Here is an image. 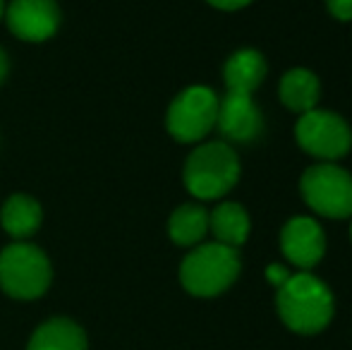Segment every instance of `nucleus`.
Returning a JSON list of instances; mask_svg holds the SVG:
<instances>
[{
    "instance_id": "obj_15",
    "label": "nucleus",
    "mask_w": 352,
    "mask_h": 350,
    "mask_svg": "<svg viewBox=\"0 0 352 350\" xmlns=\"http://www.w3.org/2000/svg\"><path fill=\"white\" fill-rule=\"evenodd\" d=\"M170 240L180 248H197L209 233V211L201 204H182L168 221Z\"/></svg>"
},
{
    "instance_id": "obj_7",
    "label": "nucleus",
    "mask_w": 352,
    "mask_h": 350,
    "mask_svg": "<svg viewBox=\"0 0 352 350\" xmlns=\"http://www.w3.org/2000/svg\"><path fill=\"white\" fill-rule=\"evenodd\" d=\"M218 96L209 87H187L168 108V132L182 144L201 142L216 127Z\"/></svg>"
},
{
    "instance_id": "obj_11",
    "label": "nucleus",
    "mask_w": 352,
    "mask_h": 350,
    "mask_svg": "<svg viewBox=\"0 0 352 350\" xmlns=\"http://www.w3.org/2000/svg\"><path fill=\"white\" fill-rule=\"evenodd\" d=\"M266 77V61L254 48H240L223 65L226 89L232 94H254Z\"/></svg>"
},
{
    "instance_id": "obj_18",
    "label": "nucleus",
    "mask_w": 352,
    "mask_h": 350,
    "mask_svg": "<svg viewBox=\"0 0 352 350\" xmlns=\"http://www.w3.org/2000/svg\"><path fill=\"white\" fill-rule=\"evenodd\" d=\"M290 276H292L290 271H287L285 266H280V264H269V269H266V278H269V283L276 285V288H280V285L285 283Z\"/></svg>"
},
{
    "instance_id": "obj_22",
    "label": "nucleus",
    "mask_w": 352,
    "mask_h": 350,
    "mask_svg": "<svg viewBox=\"0 0 352 350\" xmlns=\"http://www.w3.org/2000/svg\"><path fill=\"white\" fill-rule=\"evenodd\" d=\"M350 240H352V223H350Z\"/></svg>"
},
{
    "instance_id": "obj_10",
    "label": "nucleus",
    "mask_w": 352,
    "mask_h": 350,
    "mask_svg": "<svg viewBox=\"0 0 352 350\" xmlns=\"http://www.w3.org/2000/svg\"><path fill=\"white\" fill-rule=\"evenodd\" d=\"M5 14L12 34L24 41H46L60 24V10L53 0H12Z\"/></svg>"
},
{
    "instance_id": "obj_3",
    "label": "nucleus",
    "mask_w": 352,
    "mask_h": 350,
    "mask_svg": "<svg viewBox=\"0 0 352 350\" xmlns=\"http://www.w3.org/2000/svg\"><path fill=\"white\" fill-rule=\"evenodd\" d=\"M240 276L237 250L221 243L197 245L180 264V281L187 293L197 298H213L228 290Z\"/></svg>"
},
{
    "instance_id": "obj_12",
    "label": "nucleus",
    "mask_w": 352,
    "mask_h": 350,
    "mask_svg": "<svg viewBox=\"0 0 352 350\" xmlns=\"http://www.w3.org/2000/svg\"><path fill=\"white\" fill-rule=\"evenodd\" d=\"M321 96V82L307 67H292L283 75L280 85H278V98L287 111L297 113H309L316 108Z\"/></svg>"
},
{
    "instance_id": "obj_14",
    "label": "nucleus",
    "mask_w": 352,
    "mask_h": 350,
    "mask_svg": "<svg viewBox=\"0 0 352 350\" xmlns=\"http://www.w3.org/2000/svg\"><path fill=\"white\" fill-rule=\"evenodd\" d=\"M27 350H87V336L70 319H48L34 331Z\"/></svg>"
},
{
    "instance_id": "obj_4",
    "label": "nucleus",
    "mask_w": 352,
    "mask_h": 350,
    "mask_svg": "<svg viewBox=\"0 0 352 350\" xmlns=\"http://www.w3.org/2000/svg\"><path fill=\"white\" fill-rule=\"evenodd\" d=\"M51 262L34 245L14 243L0 252V285L12 298H41L51 285Z\"/></svg>"
},
{
    "instance_id": "obj_9",
    "label": "nucleus",
    "mask_w": 352,
    "mask_h": 350,
    "mask_svg": "<svg viewBox=\"0 0 352 350\" xmlns=\"http://www.w3.org/2000/svg\"><path fill=\"white\" fill-rule=\"evenodd\" d=\"M216 127L230 142H242V144L254 142L261 135L264 118H261V111L252 98V94L228 91L223 98H218Z\"/></svg>"
},
{
    "instance_id": "obj_8",
    "label": "nucleus",
    "mask_w": 352,
    "mask_h": 350,
    "mask_svg": "<svg viewBox=\"0 0 352 350\" xmlns=\"http://www.w3.org/2000/svg\"><path fill=\"white\" fill-rule=\"evenodd\" d=\"M280 250L290 264L302 271L311 269L326 254V235L319 221L311 216H295L280 230Z\"/></svg>"
},
{
    "instance_id": "obj_1",
    "label": "nucleus",
    "mask_w": 352,
    "mask_h": 350,
    "mask_svg": "<svg viewBox=\"0 0 352 350\" xmlns=\"http://www.w3.org/2000/svg\"><path fill=\"white\" fill-rule=\"evenodd\" d=\"M276 307L290 331L295 333H319L329 327L333 319V293L329 285L316 276L300 271L278 288L276 295Z\"/></svg>"
},
{
    "instance_id": "obj_16",
    "label": "nucleus",
    "mask_w": 352,
    "mask_h": 350,
    "mask_svg": "<svg viewBox=\"0 0 352 350\" xmlns=\"http://www.w3.org/2000/svg\"><path fill=\"white\" fill-rule=\"evenodd\" d=\"M3 228L12 238H29L41 226V206L27 195H12L3 206Z\"/></svg>"
},
{
    "instance_id": "obj_19",
    "label": "nucleus",
    "mask_w": 352,
    "mask_h": 350,
    "mask_svg": "<svg viewBox=\"0 0 352 350\" xmlns=\"http://www.w3.org/2000/svg\"><path fill=\"white\" fill-rule=\"evenodd\" d=\"M209 5H213V8H218V10H242V8H247V5L252 3V0H206Z\"/></svg>"
},
{
    "instance_id": "obj_21",
    "label": "nucleus",
    "mask_w": 352,
    "mask_h": 350,
    "mask_svg": "<svg viewBox=\"0 0 352 350\" xmlns=\"http://www.w3.org/2000/svg\"><path fill=\"white\" fill-rule=\"evenodd\" d=\"M3 12H5V0H0V17H3Z\"/></svg>"
},
{
    "instance_id": "obj_20",
    "label": "nucleus",
    "mask_w": 352,
    "mask_h": 350,
    "mask_svg": "<svg viewBox=\"0 0 352 350\" xmlns=\"http://www.w3.org/2000/svg\"><path fill=\"white\" fill-rule=\"evenodd\" d=\"M5 72H8V58H5V53H3V48H0V82H3V77H5Z\"/></svg>"
},
{
    "instance_id": "obj_6",
    "label": "nucleus",
    "mask_w": 352,
    "mask_h": 350,
    "mask_svg": "<svg viewBox=\"0 0 352 350\" xmlns=\"http://www.w3.org/2000/svg\"><path fill=\"white\" fill-rule=\"evenodd\" d=\"M295 140L309 156L319 159V164H333L343 159L352 149V130L333 111H314L302 113L295 122Z\"/></svg>"
},
{
    "instance_id": "obj_2",
    "label": "nucleus",
    "mask_w": 352,
    "mask_h": 350,
    "mask_svg": "<svg viewBox=\"0 0 352 350\" xmlns=\"http://www.w3.org/2000/svg\"><path fill=\"white\" fill-rule=\"evenodd\" d=\"M240 156L226 142L201 144L187 156L182 180L197 199H221L240 180Z\"/></svg>"
},
{
    "instance_id": "obj_5",
    "label": "nucleus",
    "mask_w": 352,
    "mask_h": 350,
    "mask_svg": "<svg viewBox=\"0 0 352 350\" xmlns=\"http://www.w3.org/2000/svg\"><path fill=\"white\" fill-rule=\"evenodd\" d=\"M300 195L314 214L326 219L352 216V175L336 164H316L300 177Z\"/></svg>"
},
{
    "instance_id": "obj_13",
    "label": "nucleus",
    "mask_w": 352,
    "mask_h": 350,
    "mask_svg": "<svg viewBox=\"0 0 352 350\" xmlns=\"http://www.w3.org/2000/svg\"><path fill=\"white\" fill-rule=\"evenodd\" d=\"M250 228V214L237 201H223L209 214V230L216 238V243L228 245L232 250L242 248L247 243Z\"/></svg>"
},
{
    "instance_id": "obj_17",
    "label": "nucleus",
    "mask_w": 352,
    "mask_h": 350,
    "mask_svg": "<svg viewBox=\"0 0 352 350\" xmlns=\"http://www.w3.org/2000/svg\"><path fill=\"white\" fill-rule=\"evenodd\" d=\"M326 8L338 22H352V0H326Z\"/></svg>"
}]
</instances>
